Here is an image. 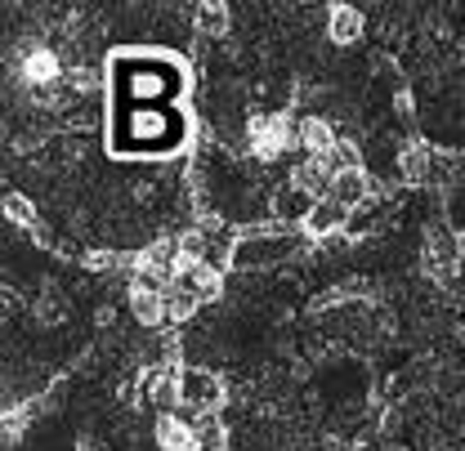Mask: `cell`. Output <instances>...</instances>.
I'll return each instance as SVG.
<instances>
[{
    "instance_id": "11",
    "label": "cell",
    "mask_w": 465,
    "mask_h": 451,
    "mask_svg": "<svg viewBox=\"0 0 465 451\" xmlns=\"http://www.w3.org/2000/svg\"><path fill=\"white\" fill-rule=\"evenodd\" d=\"M193 27H197V36H229V9L220 0H206L193 9Z\"/></svg>"
},
{
    "instance_id": "5",
    "label": "cell",
    "mask_w": 465,
    "mask_h": 451,
    "mask_svg": "<svg viewBox=\"0 0 465 451\" xmlns=\"http://www.w3.org/2000/svg\"><path fill=\"white\" fill-rule=\"evenodd\" d=\"M336 143H341V134L327 121H318V116H304L300 121V148H304V157H327Z\"/></svg>"
},
{
    "instance_id": "12",
    "label": "cell",
    "mask_w": 465,
    "mask_h": 451,
    "mask_svg": "<svg viewBox=\"0 0 465 451\" xmlns=\"http://www.w3.org/2000/svg\"><path fill=\"white\" fill-rule=\"evenodd\" d=\"M23 76H27L32 85H50V81H58V58H54V50H36V54L23 58Z\"/></svg>"
},
{
    "instance_id": "6",
    "label": "cell",
    "mask_w": 465,
    "mask_h": 451,
    "mask_svg": "<svg viewBox=\"0 0 465 451\" xmlns=\"http://www.w3.org/2000/svg\"><path fill=\"white\" fill-rule=\"evenodd\" d=\"M130 313L143 327H166V290H139V286H130Z\"/></svg>"
},
{
    "instance_id": "10",
    "label": "cell",
    "mask_w": 465,
    "mask_h": 451,
    "mask_svg": "<svg viewBox=\"0 0 465 451\" xmlns=\"http://www.w3.org/2000/svg\"><path fill=\"white\" fill-rule=\"evenodd\" d=\"M327 36H331L336 45H353V41L362 36V14L349 9V5L331 9V14H327Z\"/></svg>"
},
{
    "instance_id": "3",
    "label": "cell",
    "mask_w": 465,
    "mask_h": 451,
    "mask_svg": "<svg viewBox=\"0 0 465 451\" xmlns=\"http://www.w3.org/2000/svg\"><path fill=\"white\" fill-rule=\"evenodd\" d=\"M349 215L353 211H345L341 201H331V197H318V206L309 211V220H304V232L313 237V241H327L331 232H345Z\"/></svg>"
},
{
    "instance_id": "7",
    "label": "cell",
    "mask_w": 465,
    "mask_h": 451,
    "mask_svg": "<svg viewBox=\"0 0 465 451\" xmlns=\"http://www.w3.org/2000/svg\"><path fill=\"white\" fill-rule=\"evenodd\" d=\"M399 170H403V179H411V183H430L434 179V148L430 143H407L403 152H399Z\"/></svg>"
},
{
    "instance_id": "1",
    "label": "cell",
    "mask_w": 465,
    "mask_h": 451,
    "mask_svg": "<svg viewBox=\"0 0 465 451\" xmlns=\"http://www.w3.org/2000/svg\"><path fill=\"white\" fill-rule=\"evenodd\" d=\"M179 407H188V416L220 411L224 407V380L206 367H183L179 371Z\"/></svg>"
},
{
    "instance_id": "4",
    "label": "cell",
    "mask_w": 465,
    "mask_h": 451,
    "mask_svg": "<svg viewBox=\"0 0 465 451\" xmlns=\"http://www.w3.org/2000/svg\"><path fill=\"white\" fill-rule=\"evenodd\" d=\"M331 201H341L345 211H358V206H367L371 201V179L362 174V170H345V174H336L331 179V192H327Z\"/></svg>"
},
{
    "instance_id": "2",
    "label": "cell",
    "mask_w": 465,
    "mask_h": 451,
    "mask_svg": "<svg viewBox=\"0 0 465 451\" xmlns=\"http://www.w3.org/2000/svg\"><path fill=\"white\" fill-rule=\"evenodd\" d=\"M318 206V197H309L304 188H295V183H287V188H278L273 197H269V215H273V224H304L309 220V211Z\"/></svg>"
},
{
    "instance_id": "8",
    "label": "cell",
    "mask_w": 465,
    "mask_h": 451,
    "mask_svg": "<svg viewBox=\"0 0 465 451\" xmlns=\"http://www.w3.org/2000/svg\"><path fill=\"white\" fill-rule=\"evenodd\" d=\"M157 443H162L166 451H193L197 447V438H193V420H179L174 411L157 416Z\"/></svg>"
},
{
    "instance_id": "14",
    "label": "cell",
    "mask_w": 465,
    "mask_h": 451,
    "mask_svg": "<svg viewBox=\"0 0 465 451\" xmlns=\"http://www.w3.org/2000/svg\"><path fill=\"white\" fill-rule=\"evenodd\" d=\"M67 85H72V94H90V90H99V76L90 67H72L67 72Z\"/></svg>"
},
{
    "instance_id": "15",
    "label": "cell",
    "mask_w": 465,
    "mask_h": 451,
    "mask_svg": "<svg viewBox=\"0 0 465 451\" xmlns=\"http://www.w3.org/2000/svg\"><path fill=\"white\" fill-rule=\"evenodd\" d=\"M381 451H407V447H403V443H385Z\"/></svg>"
},
{
    "instance_id": "13",
    "label": "cell",
    "mask_w": 465,
    "mask_h": 451,
    "mask_svg": "<svg viewBox=\"0 0 465 451\" xmlns=\"http://www.w3.org/2000/svg\"><path fill=\"white\" fill-rule=\"evenodd\" d=\"M5 215H9L14 224H23V228H41L36 224V206H32L23 192H5Z\"/></svg>"
},
{
    "instance_id": "9",
    "label": "cell",
    "mask_w": 465,
    "mask_h": 451,
    "mask_svg": "<svg viewBox=\"0 0 465 451\" xmlns=\"http://www.w3.org/2000/svg\"><path fill=\"white\" fill-rule=\"evenodd\" d=\"M193 438H197V447H206V451L229 447V429H224L220 411H202V416H193Z\"/></svg>"
}]
</instances>
